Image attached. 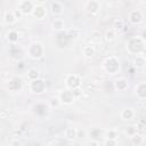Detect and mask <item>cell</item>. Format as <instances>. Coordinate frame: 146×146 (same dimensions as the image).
Wrapping results in <instances>:
<instances>
[{"mask_svg": "<svg viewBox=\"0 0 146 146\" xmlns=\"http://www.w3.org/2000/svg\"><path fill=\"white\" fill-rule=\"evenodd\" d=\"M144 48H145V40L141 36H132L127 42V51L130 55L133 56L141 55Z\"/></svg>", "mask_w": 146, "mask_h": 146, "instance_id": "6da1fadb", "label": "cell"}, {"mask_svg": "<svg viewBox=\"0 0 146 146\" xmlns=\"http://www.w3.org/2000/svg\"><path fill=\"white\" fill-rule=\"evenodd\" d=\"M103 68L105 70L106 73L112 74V75L119 73V71H120V68H121V64H120L119 58L115 57V56H110V57H107V58L104 60V63H103Z\"/></svg>", "mask_w": 146, "mask_h": 146, "instance_id": "7a4b0ae2", "label": "cell"}, {"mask_svg": "<svg viewBox=\"0 0 146 146\" xmlns=\"http://www.w3.org/2000/svg\"><path fill=\"white\" fill-rule=\"evenodd\" d=\"M44 54V47L40 42H33L27 47V56L32 59H40Z\"/></svg>", "mask_w": 146, "mask_h": 146, "instance_id": "3957f363", "label": "cell"}, {"mask_svg": "<svg viewBox=\"0 0 146 146\" xmlns=\"http://www.w3.org/2000/svg\"><path fill=\"white\" fill-rule=\"evenodd\" d=\"M65 86L66 89L74 91L78 89H81V79L78 74H68L65 78Z\"/></svg>", "mask_w": 146, "mask_h": 146, "instance_id": "277c9868", "label": "cell"}, {"mask_svg": "<svg viewBox=\"0 0 146 146\" xmlns=\"http://www.w3.org/2000/svg\"><path fill=\"white\" fill-rule=\"evenodd\" d=\"M29 89L32 94H35V95H40V94H43L47 89V84L44 82V80L42 79H36V80H33V81H30L29 83Z\"/></svg>", "mask_w": 146, "mask_h": 146, "instance_id": "5b68a950", "label": "cell"}, {"mask_svg": "<svg viewBox=\"0 0 146 146\" xmlns=\"http://www.w3.org/2000/svg\"><path fill=\"white\" fill-rule=\"evenodd\" d=\"M35 1H29V0H22L17 3V9L21 11V14L24 15H32V11L34 9Z\"/></svg>", "mask_w": 146, "mask_h": 146, "instance_id": "8992f818", "label": "cell"}, {"mask_svg": "<svg viewBox=\"0 0 146 146\" xmlns=\"http://www.w3.org/2000/svg\"><path fill=\"white\" fill-rule=\"evenodd\" d=\"M44 2H35V6H34V9L32 11V16L36 19H43L47 15V9L46 7L43 6Z\"/></svg>", "mask_w": 146, "mask_h": 146, "instance_id": "52a82bcc", "label": "cell"}, {"mask_svg": "<svg viewBox=\"0 0 146 146\" xmlns=\"http://www.w3.org/2000/svg\"><path fill=\"white\" fill-rule=\"evenodd\" d=\"M58 97H59L60 103H62V104H65V105L72 104V103L74 102V99H75L74 94H73L71 90H68V89H65V90L60 91V94L58 95Z\"/></svg>", "mask_w": 146, "mask_h": 146, "instance_id": "ba28073f", "label": "cell"}, {"mask_svg": "<svg viewBox=\"0 0 146 146\" xmlns=\"http://www.w3.org/2000/svg\"><path fill=\"white\" fill-rule=\"evenodd\" d=\"M144 18V14L141 10L139 9H133L129 13V16H128V19L130 23L132 24H139Z\"/></svg>", "mask_w": 146, "mask_h": 146, "instance_id": "9c48e42d", "label": "cell"}, {"mask_svg": "<svg viewBox=\"0 0 146 146\" xmlns=\"http://www.w3.org/2000/svg\"><path fill=\"white\" fill-rule=\"evenodd\" d=\"M84 9L89 14H96L100 9V3H99V1H96V0L86 1L84 2Z\"/></svg>", "mask_w": 146, "mask_h": 146, "instance_id": "30bf717a", "label": "cell"}, {"mask_svg": "<svg viewBox=\"0 0 146 146\" xmlns=\"http://www.w3.org/2000/svg\"><path fill=\"white\" fill-rule=\"evenodd\" d=\"M17 19H18V18H17V16H16L15 10H7V11H5L3 17H2L3 24H7V25H13Z\"/></svg>", "mask_w": 146, "mask_h": 146, "instance_id": "8fae6325", "label": "cell"}, {"mask_svg": "<svg viewBox=\"0 0 146 146\" xmlns=\"http://www.w3.org/2000/svg\"><path fill=\"white\" fill-rule=\"evenodd\" d=\"M135 94L138 99L145 100L146 99V82H140L135 88Z\"/></svg>", "mask_w": 146, "mask_h": 146, "instance_id": "7c38bea8", "label": "cell"}, {"mask_svg": "<svg viewBox=\"0 0 146 146\" xmlns=\"http://www.w3.org/2000/svg\"><path fill=\"white\" fill-rule=\"evenodd\" d=\"M135 115H136V112H135V110L131 108V107H125V108H123V110L120 111V117H121L122 120H124V121H130V120H132V119L135 117Z\"/></svg>", "mask_w": 146, "mask_h": 146, "instance_id": "4fadbf2b", "label": "cell"}, {"mask_svg": "<svg viewBox=\"0 0 146 146\" xmlns=\"http://www.w3.org/2000/svg\"><path fill=\"white\" fill-rule=\"evenodd\" d=\"M50 10L55 16H60L64 13V6L60 1H52L50 3Z\"/></svg>", "mask_w": 146, "mask_h": 146, "instance_id": "5bb4252c", "label": "cell"}, {"mask_svg": "<svg viewBox=\"0 0 146 146\" xmlns=\"http://www.w3.org/2000/svg\"><path fill=\"white\" fill-rule=\"evenodd\" d=\"M8 88L10 91H19L22 89V80L18 78H13L8 82Z\"/></svg>", "mask_w": 146, "mask_h": 146, "instance_id": "9a60e30c", "label": "cell"}, {"mask_svg": "<svg viewBox=\"0 0 146 146\" xmlns=\"http://www.w3.org/2000/svg\"><path fill=\"white\" fill-rule=\"evenodd\" d=\"M128 87H129L128 81L124 78H119L114 81V89L117 91H124L128 89Z\"/></svg>", "mask_w": 146, "mask_h": 146, "instance_id": "2e32d148", "label": "cell"}, {"mask_svg": "<svg viewBox=\"0 0 146 146\" xmlns=\"http://www.w3.org/2000/svg\"><path fill=\"white\" fill-rule=\"evenodd\" d=\"M78 132H79V130L76 128H74V127H67L65 129V131H64V137L67 140H73V139H75L78 137Z\"/></svg>", "mask_w": 146, "mask_h": 146, "instance_id": "e0dca14e", "label": "cell"}, {"mask_svg": "<svg viewBox=\"0 0 146 146\" xmlns=\"http://www.w3.org/2000/svg\"><path fill=\"white\" fill-rule=\"evenodd\" d=\"M7 41L10 43V44H16L19 40V34L17 31L15 30H10L8 33H7V36H6Z\"/></svg>", "mask_w": 146, "mask_h": 146, "instance_id": "ac0fdd59", "label": "cell"}, {"mask_svg": "<svg viewBox=\"0 0 146 146\" xmlns=\"http://www.w3.org/2000/svg\"><path fill=\"white\" fill-rule=\"evenodd\" d=\"M64 26H65V23H64V19H62V18H55L54 21H52V23H51V27H52V30H55V31H63L64 30Z\"/></svg>", "mask_w": 146, "mask_h": 146, "instance_id": "d6986e66", "label": "cell"}, {"mask_svg": "<svg viewBox=\"0 0 146 146\" xmlns=\"http://www.w3.org/2000/svg\"><path fill=\"white\" fill-rule=\"evenodd\" d=\"M82 55L86 57V58H91L94 55H95V48L90 44H87L82 48Z\"/></svg>", "mask_w": 146, "mask_h": 146, "instance_id": "ffe728a7", "label": "cell"}, {"mask_svg": "<svg viewBox=\"0 0 146 146\" xmlns=\"http://www.w3.org/2000/svg\"><path fill=\"white\" fill-rule=\"evenodd\" d=\"M146 64V60L143 58L141 55H138V56H135L133 58V65L137 67V68H143Z\"/></svg>", "mask_w": 146, "mask_h": 146, "instance_id": "44dd1931", "label": "cell"}, {"mask_svg": "<svg viewBox=\"0 0 146 146\" xmlns=\"http://www.w3.org/2000/svg\"><path fill=\"white\" fill-rule=\"evenodd\" d=\"M105 139H113V140H117V137H119V133H117V130L115 129H110L105 132L104 135Z\"/></svg>", "mask_w": 146, "mask_h": 146, "instance_id": "7402d4cb", "label": "cell"}, {"mask_svg": "<svg viewBox=\"0 0 146 146\" xmlns=\"http://www.w3.org/2000/svg\"><path fill=\"white\" fill-rule=\"evenodd\" d=\"M27 79H29V81H33V80L40 79L39 71L35 70V68H30V70L27 71Z\"/></svg>", "mask_w": 146, "mask_h": 146, "instance_id": "603a6c76", "label": "cell"}, {"mask_svg": "<svg viewBox=\"0 0 146 146\" xmlns=\"http://www.w3.org/2000/svg\"><path fill=\"white\" fill-rule=\"evenodd\" d=\"M105 40L106 41H108V42H111V41H114L115 40V38H116V33H115V30L114 29H110V30H107L106 32H105Z\"/></svg>", "mask_w": 146, "mask_h": 146, "instance_id": "cb8c5ba5", "label": "cell"}, {"mask_svg": "<svg viewBox=\"0 0 146 146\" xmlns=\"http://www.w3.org/2000/svg\"><path fill=\"white\" fill-rule=\"evenodd\" d=\"M60 104H62V103H60L58 96H57V97H51V98L49 99V106H50V107H58Z\"/></svg>", "mask_w": 146, "mask_h": 146, "instance_id": "d4e9b609", "label": "cell"}, {"mask_svg": "<svg viewBox=\"0 0 146 146\" xmlns=\"http://www.w3.org/2000/svg\"><path fill=\"white\" fill-rule=\"evenodd\" d=\"M137 125H128L127 127V129H125V132H127V135H129V137L131 138L133 135H136L137 133Z\"/></svg>", "mask_w": 146, "mask_h": 146, "instance_id": "484cf974", "label": "cell"}, {"mask_svg": "<svg viewBox=\"0 0 146 146\" xmlns=\"http://www.w3.org/2000/svg\"><path fill=\"white\" fill-rule=\"evenodd\" d=\"M130 139H131V141H132L133 144H136V145H139V144H141V141H143V137H141L138 132H137L136 135H133Z\"/></svg>", "mask_w": 146, "mask_h": 146, "instance_id": "4316f807", "label": "cell"}, {"mask_svg": "<svg viewBox=\"0 0 146 146\" xmlns=\"http://www.w3.org/2000/svg\"><path fill=\"white\" fill-rule=\"evenodd\" d=\"M105 146H117V141L113 139H105Z\"/></svg>", "mask_w": 146, "mask_h": 146, "instance_id": "83f0119b", "label": "cell"}, {"mask_svg": "<svg viewBox=\"0 0 146 146\" xmlns=\"http://www.w3.org/2000/svg\"><path fill=\"white\" fill-rule=\"evenodd\" d=\"M88 145H89V146H99V141L96 140V139H91Z\"/></svg>", "mask_w": 146, "mask_h": 146, "instance_id": "f1b7e54d", "label": "cell"}, {"mask_svg": "<svg viewBox=\"0 0 146 146\" xmlns=\"http://www.w3.org/2000/svg\"><path fill=\"white\" fill-rule=\"evenodd\" d=\"M10 146H22V144L18 141V140H13L10 143Z\"/></svg>", "mask_w": 146, "mask_h": 146, "instance_id": "f546056e", "label": "cell"}, {"mask_svg": "<svg viewBox=\"0 0 146 146\" xmlns=\"http://www.w3.org/2000/svg\"><path fill=\"white\" fill-rule=\"evenodd\" d=\"M141 56H143V58L146 60V46H145V48H144V50H143V52H141Z\"/></svg>", "mask_w": 146, "mask_h": 146, "instance_id": "4dcf8cb0", "label": "cell"}, {"mask_svg": "<svg viewBox=\"0 0 146 146\" xmlns=\"http://www.w3.org/2000/svg\"><path fill=\"white\" fill-rule=\"evenodd\" d=\"M144 106H145V108H146V99L144 100Z\"/></svg>", "mask_w": 146, "mask_h": 146, "instance_id": "1f68e13d", "label": "cell"}]
</instances>
